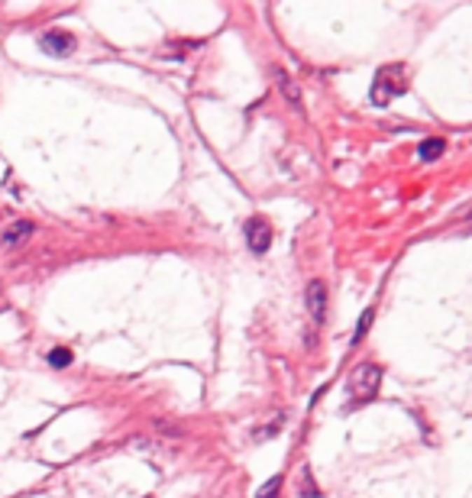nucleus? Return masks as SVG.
<instances>
[{"label":"nucleus","mask_w":472,"mask_h":498,"mask_svg":"<svg viewBox=\"0 0 472 498\" xmlns=\"http://www.w3.org/2000/svg\"><path fill=\"white\" fill-rule=\"evenodd\" d=\"M372 327V307L369 311H363V317H359V324H356V333H353V343H359V340L366 337V330Z\"/></svg>","instance_id":"9b49d317"},{"label":"nucleus","mask_w":472,"mask_h":498,"mask_svg":"<svg viewBox=\"0 0 472 498\" xmlns=\"http://www.w3.org/2000/svg\"><path fill=\"white\" fill-rule=\"evenodd\" d=\"M49 363L55 366V369H65V366H71V350H52L49 353Z\"/></svg>","instance_id":"1a4fd4ad"},{"label":"nucleus","mask_w":472,"mask_h":498,"mask_svg":"<svg viewBox=\"0 0 472 498\" xmlns=\"http://www.w3.org/2000/svg\"><path fill=\"white\" fill-rule=\"evenodd\" d=\"M405 88H408L405 65H382L379 71H375V78H372L369 97L375 107H388L398 94H405Z\"/></svg>","instance_id":"f257e3e1"},{"label":"nucleus","mask_w":472,"mask_h":498,"mask_svg":"<svg viewBox=\"0 0 472 498\" xmlns=\"http://www.w3.org/2000/svg\"><path fill=\"white\" fill-rule=\"evenodd\" d=\"M279 489H282V476H272V479L259 489V495H256V498H275V495H279Z\"/></svg>","instance_id":"9d476101"},{"label":"nucleus","mask_w":472,"mask_h":498,"mask_svg":"<svg viewBox=\"0 0 472 498\" xmlns=\"http://www.w3.org/2000/svg\"><path fill=\"white\" fill-rule=\"evenodd\" d=\"M39 46H43V52H49V55H71L75 52V36L65 33V29H49V33H43V39H39Z\"/></svg>","instance_id":"7ed1b4c3"},{"label":"nucleus","mask_w":472,"mask_h":498,"mask_svg":"<svg viewBox=\"0 0 472 498\" xmlns=\"http://www.w3.org/2000/svg\"><path fill=\"white\" fill-rule=\"evenodd\" d=\"M36 233V223L33 220H17V223H10L7 230H4V243L7 246H17V243H23V240H29Z\"/></svg>","instance_id":"0eeeda50"},{"label":"nucleus","mask_w":472,"mask_h":498,"mask_svg":"<svg viewBox=\"0 0 472 498\" xmlns=\"http://www.w3.org/2000/svg\"><path fill=\"white\" fill-rule=\"evenodd\" d=\"M275 81H279V88H282V94H285V101L291 104V107L298 110V113H304V101H301V88L288 78V71L285 68H275Z\"/></svg>","instance_id":"423d86ee"},{"label":"nucleus","mask_w":472,"mask_h":498,"mask_svg":"<svg viewBox=\"0 0 472 498\" xmlns=\"http://www.w3.org/2000/svg\"><path fill=\"white\" fill-rule=\"evenodd\" d=\"M307 311H311V317L317 324H324V317H327V285L324 282H311L307 285Z\"/></svg>","instance_id":"39448f33"},{"label":"nucleus","mask_w":472,"mask_h":498,"mask_svg":"<svg viewBox=\"0 0 472 498\" xmlns=\"http://www.w3.org/2000/svg\"><path fill=\"white\" fill-rule=\"evenodd\" d=\"M246 243H249L253 253H265L272 246V227L262 217H253L246 223Z\"/></svg>","instance_id":"20e7f679"},{"label":"nucleus","mask_w":472,"mask_h":498,"mask_svg":"<svg viewBox=\"0 0 472 498\" xmlns=\"http://www.w3.org/2000/svg\"><path fill=\"white\" fill-rule=\"evenodd\" d=\"M379 382H382V369L375 363H363L353 372L349 379V395H353V405H366L379 395Z\"/></svg>","instance_id":"f03ea898"},{"label":"nucleus","mask_w":472,"mask_h":498,"mask_svg":"<svg viewBox=\"0 0 472 498\" xmlns=\"http://www.w3.org/2000/svg\"><path fill=\"white\" fill-rule=\"evenodd\" d=\"M443 149H447V143L443 139H424L421 146H417V155H421L424 162H433L443 155Z\"/></svg>","instance_id":"6e6552de"}]
</instances>
